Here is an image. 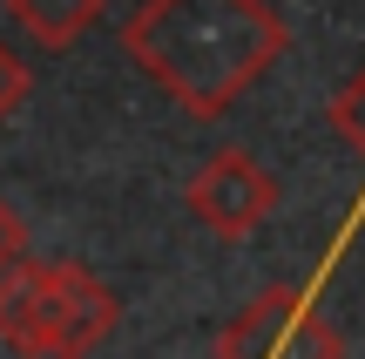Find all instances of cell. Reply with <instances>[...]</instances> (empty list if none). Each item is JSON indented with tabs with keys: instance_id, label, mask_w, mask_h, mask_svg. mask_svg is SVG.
I'll return each instance as SVG.
<instances>
[{
	"instance_id": "2",
	"label": "cell",
	"mask_w": 365,
	"mask_h": 359,
	"mask_svg": "<svg viewBox=\"0 0 365 359\" xmlns=\"http://www.w3.org/2000/svg\"><path fill=\"white\" fill-rule=\"evenodd\" d=\"M115 292L68 258H14L0 271V346L21 359H88L115 339Z\"/></svg>"
},
{
	"instance_id": "3",
	"label": "cell",
	"mask_w": 365,
	"mask_h": 359,
	"mask_svg": "<svg viewBox=\"0 0 365 359\" xmlns=\"http://www.w3.org/2000/svg\"><path fill=\"white\" fill-rule=\"evenodd\" d=\"M345 339L298 285H264L217 333V359H339Z\"/></svg>"
},
{
	"instance_id": "4",
	"label": "cell",
	"mask_w": 365,
	"mask_h": 359,
	"mask_svg": "<svg viewBox=\"0 0 365 359\" xmlns=\"http://www.w3.org/2000/svg\"><path fill=\"white\" fill-rule=\"evenodd\" d=\"M182 203H190V217L203 231H217V238H250V231H264L271 211H277V176L264 170L257 156H244V149H217V156H203V170L182 183Z\"/></svg>"
},
{
	"instance_id": "8",
	"label": "cell",
	"mask_w": 365,
	"mask_h": 359,
	"mask_svg": "<svg viewBox=\"0 0 365 359\" xmlns=\"http://www.w3.org/2000/svg\"><path fill=\"white\" fill-rule=\"evenodd\" d=\"M21 251H27V231H21V217H14L7 203H0V271H7Z\"/></svg>"
},
{
	"instance_id": "7",
	"label": "cell",
	"mask_w": 365,
	"mask_h": 359,
	"mask_svg": "<svg viewBox=\"0 0 365 359\" xmlns=\"http://www.w3.org/2000/svg\"><path fill=\"white\" fill-rule=\"evenodd\" d=\"M331 122H339V136H345V143H352L359 156H365V68H359V75L339 89V102H331Z\"/></svg>"
},
{
	"instance_id": "1",
	"label": "cell",
	"mask_w": 365,
	"mask_h": 359,
	"mask_svg": "<svg viewBox=\"0 0 365 359\" xmlns=\"http://www.w3.org/2000/svg\"><path fill=\"white\" fill-rule=\"evenodd\" d=\"M122 54L190 116H223L284 54V14L271 0H143L122 14Z\"/></svg>"
},
{
	"instance_id": "6",
	"label": "cell",
	"mask_w": 365,
	"mask_h": 359,
	"mask_svg": "<svg viewBox=\"0 0 365 359\" xmlns=\"http://www.w3.org/2000/svg\"><path fill=\"white\" fill-rule=\"evenodd\" d=\"M27 95H34V75H27V61L0 41V122H14L27 108Z\"/></svg>"
},
{
	"instance_id": "5",
	"label": "cell",
	"mask_w": 365,
	"mask_h": 359,
	"mask_svg": "<svg viewBox=\"0 0 365 359\" xmlns=\"http://www.w3.org/2000/svg\"><path fill=\"white\" fill-rule=\"evenodd\" d=\"M108 0H7L14 27H27L34 48H75L95 21H102Z\"/></svg>"
}]
</instances>
